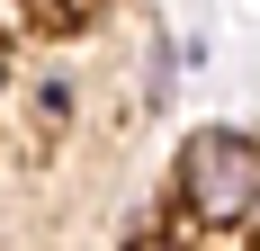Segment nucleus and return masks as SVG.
<instances>
[{"instance_id":"obj_1","label":"nucleus","mask_w":260,"mask_h":251,"mask_svg":"<svg viewBox=\"0 0 260 251\" xmlns=\"http://www.w3.org/2000/svg\"><path fill=\"white\" fill-rule=\"evenodd\" d=\"M171 179H180V215L207 233H242V215H251L260 198V144L251 125H198L180 144V162H171Z\"/></svg>"},{"instance_id":"obj_2","label":"nucleus","mask_w":260,"mask_h":251,"mask_svg":"<svg viewBox=\"0 0 260 251\" xmlns=\"http://www.w3.org/2000/svg\"><path fill=\"white\" fill-rule=\"evenodd\" d=\"M36 117H45V125L72 117V81H45V90H36Z\"/></svg>"},{"instance_id":"obj_3","label":"nucleus","mask_w":260,"mask_h":251,"mask_svg":"<svg viewBox=\"0 0 260 251\" xmlns=\"http://www.w3.org/2000/svg\"><path fill=\"white\" fill-rule=\"evenodd\" d=\"M27 9H36V18H45V27H72L81 9H90V0H27Z\"/></svg>"},{"instance_id":"obj_4","label":"nucleus","mask_w":260,"mask_h":251,"mask_svg":"<svg viewBox=\"0 0 260 251\" xmlns=\"http://www.w3.org/2000/svg\"><path fill=\"white\" fill-rule=\"evenodd\" d=\"M0 81H9V63H0Z\"/></svg>"},{"instance_id":"obj_5","label":"nucleus","mask_w":260,"mask_h":251,"mask_svg":"<svg viewBox=\"0 0 260 251\" xmlns=\"http://www.w3.org/2000/svg\"><path fill=\"white\" fill-rule=\"evenodd\" d=\"M135 251H144V242H135Z\"/></svg>"}]
</instances>
